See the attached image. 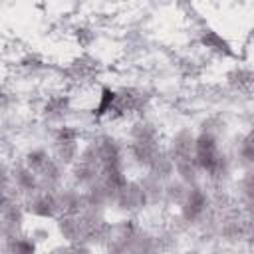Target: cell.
<instances>
[{
	"label": "cell",
	"instance_id": "8992f818",
	"mask_svg": "<svg viewBox=\"0 0 254 254\" xmlns=\"http://www.w3.org/2000/svg\"><path fill=\"white\" fill-rule=\"evenodd\" d=\"M42 117H44V121H48V123H64L65 121V117L69 115V111H71V95L69 93H64V91H60V93H52V95H48V99L42 103Z\"/></svg>",
	"mask_w": 254,
	"mask_h": 254
},
{
	"label": "cell",
	"instance_id": "52a82bcc",
	"mask_svg": "<svg viewBox=\"0 0 254 254\" xmlns=\"http://www.w3.org/2000/svg\"><path fill=\"white\" fill-rule=\"evenodd\" d=\"M38 189H40V181H38V175L32 169H28L22 161L12 165V190L20 198L36 192Z\"/></svg>",
	"mask_w": 254,
	"mask_h": 254
},
{
	"label": "cell",
	"instance_id": "ac0fdd59",
	"mask_svg": "<svg viewBox=\"0 0 254 254\" xmlns=\"http://www.w3.org/2000/svg\"><path fill=\"white\" fill-rule=\"evenodd\" d=\"M228 83L238 91H248L252 85V71L248 67H234L228 73Z\"/></svg>",
	"mask_w": 254,
	"mask_h": 254
},
{
	"label": "cell",
	"instance_id": "7a4b0ae2",
	"mask_svg": "<svg viewBox=\"0 0 254 254\" xmlns=\"http://www.w3.org/2000/svg\"><path fill=\"white\" fill-rule=\"evenodd\" d=\"M210 214H212V196H210V192L200 183L189 185L187 194L179 204L181 222H185L189 226L206 224Z\"/></svg>",
	"mask_w": 254,
	"mask_h": 254
},
{
	"label": "cell",
	"instance_id": "2e32d148",
	"mask_svg": "<svg viewBox=\"0 0 254 254\" xmlns=\"http://www.w3.org/2000/svg\"><path fill=\"white\" fill-rule=\"evenodd\" d=\"M187 189H189V185L187 183H183L179 177H171V179H167L165 181V189H163V200L165 202H169V204H181V200L185 198V194H187Z\"/></svg>",
	"mask_w": 254,
	"mask_h": 254
},
{
	"label": "cell",
	"instance_id": "30bf717a",
	"mask_svg": "<svg viewBox=\"0 0 254 254\" xmlns=\"http://www.w3.org/2000/svg\"><path fill=\"white\" fill-rule=\"evenodd\" d=\"M198 44H200L202 48H206L208 52L216 54V56H222V58H232V56H234L232 46H230L218 32H214V30H210V28H202V30L198 32Z\"/></svg>",
	"mask_w": 254,
	"mask_h": 254
},
{
	"label": "cell",
	"instance_id": "9a60e30c",
	"mask_svg": "<svg viewBox=\"0 0 254 254\" xmlns=\"http://www.w3.org/2000/svg\"><path fill=\"white\" fill-rule=\"evenodd\" d=\"M175 177H179L187 185H196V183H200L202 173L198 171L194 159L190 157V159H179V161H175Z\"/></svg>",
	"mask_w": 254,
	"mask_h": 254
},
{
	"label": "cell",
	"instance_id": "cb8c5ba5",
	"mask_svg": "<svg viewBox=\"0 0 254 254\" xmlns=\"http://www.w3.org/2000/svg\"><path fill=\"white\" fill-rule=\"evenodd\" d=\"M22 200L14 190H12V187L10 189H6V187H0V212H4L6 208H8V204L12 202V200Z\"/></svg>",
	"mask_w": 254,
	"mask_h": 254
},
{
	"label": "cell",
	"instance_id": "484cf974",
	"mask_svg": "<svg viewBox=\"0 0 254 254\" xmlns=\"http://www.w3.org/2000/svg\"><path fill=\"white\" fill-rule=\"evenodd\" d=\"M10 101H12V99H10V93H8L6 89H2V87H0V111H2V109H6V107L10 105Z\"/></svg>",
	"mask_w": 254,
	"mask_h": 254
},
{
	"label": "cell",
	"instance_id": "7c38bea8",
	"mask_svg": "<svg viewBox=\"0 0 254 254\" xmlns=\"http://www.w3.org/2000/svg\"><path fill=\"white\" fill-rule=\"evenodd\" d=\"M79 141H60V143H52V155L67 169L75 163L77 155H79Z\"/></svg>",
	"mask_w": 254,
	"mask_h": 254
},
{
	"label": "cell",
	"instance_id": "9c48e42d",
	"mask_svg": "<svg viewBox=\"0 0 254 254\" xmlns=\"http://www.w3.org/2000/svg\"><path fill=\"white\" fill-rule=\"evenodd\" d=\"M192 149H194V133L190 129H179L171 137V141L167 145V151L173 157V161L190 159L192 157Z\"/></svg>",
	"mask_w": 254,
	"mask_h": 254
},
{
	"label": "cell",
	"instance_id": "3957f363",
	"mask_svg": "<svg viewBox=\"0 0 254 254\" xmlns=\"http://www.w3.org/2000/svg\"><path fill=\"white\" fill-rule=\"evenodd\" d=\"M22 204H24L26 214H32L34 218L56 220V216L60 214L58 198H56V190L38 189L36 192L24 196V198H22Z\"/></svg>",
	"mask_w": 254,
	"mask_h": 254
},
{
	"label": "cell",
	"instance_id": "e0dca14e",
	"mask_svg": "<svg viewBox=\"0 0 254 254\" xmlns=\"http://www.w3.org/2000/svg\"><path fill=\"white\" fill-rule=\"evenodd\" d=\"M50 157H52V153H50L48 149H44V147H32V149L26 151V155L22 157V163H24L28 169H32L34 173H38Z\"/></svg>",
	"mask_w": 254,
	"mask_h": 254
},
{
	"label": "cell",
	"instance_id": "ffe728a7",
	"mask_svg": "<svg viewBox=\"0 0 254 254\" xmlns=\"http://www.w3.org/2000/svg\"><path fill=\"white\" fill-rule=\"evenodd\" d=\"M60 141H81V129L65 121L60 123L52 133V143H60Z\"/></svg>",
	"mask_w": 254,
	"mask_h": 254
},
{
	"label": "cell",
	"instance_id": "d4e9b609",
	"mask_svg": "<svg viewBox=\"0 0 254 254\" xmlns=\"http://www.w3.org/2000/svg\"><path fill=\"white\" fill-rule=\"evenodd\" d=\"M0 187H12V165H8L6 161H0Z\"/></svg>",
	"mask_w": 254,
	"mask_h": 254
},
{
	"label": "cell",
	"instance_id": "5b68a950",
	"mask_svg": "<svg viewBox=\"0 0 254 254\" xmlns=\"http://www.w3.org/2000/svg\"><path fill=\"white\" fill-rule=\"evenodd\" d=\"M64 73H65V77H67L69 83L81 87V85H85V83H89V81H93L97 77L99 64H97L95 58L83 54V56H77L75 60H71L69 65L64 69Z\"/></svg>",
	"mask_w": 254,
	"mask_h": 254
},
{
	"label": "cell",
	"instance_id": "4fadbf2b",
	"mask_svg": "<svg viewBox=\"0 0 254 254\" xmlns=\"http://www.w3.org/2000/svg\"><path fill=\"white\" fill-rule=\"evenodd\" d=\"M4 250L8 252H18V254H30L38 248L36 244V238L32 234H24V232H16V234H10L4 244H2Z\"/></svg>",
	"mask_w": 254,
	"mask_h": 254
},
{
	"label": "cell",
	"instance_id": "8fae6325",
	"mask_svg": "<svg viewBox=\"0 0 254 254\" xmlns=\"http://www.w3.org/2000/svg\"><path fill=\"white\" fill-rule=\"evenodd\" d=\"M129 139H133V141H161V133L153 121H149L147 117H137V119H133V123L129 127Z\"/></svg>",
	"mask_w": 254,
	"mask_h": 254
},
{
	"label": "cell",
	"instance_id": "44dd1931",
	"mask_svg": "<svg viewBox=\"0 0 254 254\" xmlns=\"http://www.w3.org/2000/svg\"><path fill=\"white\" fill-rule=\"evenodd\" d=\"M18 65H20V69H22L24 73H28V75H36V73H40L42 69H46V62H44L38 54H28V56H24Z\"/></svg>",
	"mask_w": 254,
	"mask_h": 254
},
{
	"label": "cell",
	"instance_id": "277c9868",
	"mask_svg": "<svg viewBox=\"0 0 254 254\" xmlns=\"http://www.w3.org/2000/svg\"><path fill=\"white\" fill-rule=\"evenodd\" d=\"M113 204L127 214H137L149 204V198L139 181H127L125 187L115 194Z\"/></svg>",
	"mask_w": 254,
	"mask_h": 254
},
{
	"label": "cell",
	"instance_id": "6da1fadb",
	"mask_svg": "<svg viewBox=\"0 0 254 254\" xmlns=\"http://www.w3.org/2000/svg\"><path fill=\"white\" fill-rule=\"evenodd\" d=\"M192 159L198 167V171L210 181V183H222L230 175V159L220 151L218 135L210 131H198L194 135V149Z\"/></svg>",
	"mask_w": 254,
	"mask_h": 254
},
{
	"label": "cell",
	"instance_id": "5bb4252c",
	"mask_svg": "<svg viewBox=\"0 0 254 254\" xmlns=\"http://www.w3.org/2000/svg\"><path fill=\"white\" fill-rule=\"evenodd\" d=\"M115 101V89L109 87V85H103L99 89V95H97V103L93 105L91 109V117L95 121H101V119H107L109 111H111V105Z\"/></svg>",
	"mask_w": 254,
	"mask_h": 254
},
{
	"label": "cell",
	"instance_id": "d6986e66",
	"mask_svg": "<svg viewBox=\"0 0 254 254\" xmlns=\"http://www.w3.org/2000/svg\"><path fill=\"white\" fill-rule=\"evenodd\" d=\"M236 161L238 165L250 169L252 161H254V147H252V137L250 133H246L240 141H238V147H236Z\"/></svg>",
	"mask_w": 254,
	"mask_h": 254
},
{
	"label": "cell",
	"instance_id": "7402d4cb",
	"mask_svg": "<svg viewBox=\"0 0 254 254\" xmlns=\"http://www.w3.org/2000/svg\"><path fill=\"white\" fill-rule=\"evenodd\" d=\"M238 189H240V200L244 202V208L250 210L252 204V190H254V183H252V173L246 171L244 177L238 181Z\"/></svg>",
	"mask_w": 254,
	"mask_h": 254
},
{
	"label": "cell",
	"instance_id": "603a6c76",
	"mask_svg": "<svg viewBox=\"0 0 254 254\" xmlns=\"http://www.w3.org/2000/svg\"><path fill=\"white\" fill-rule=\"evenodd\" d=\"M73 38H75V42H77L79 48L87 50V48L95 42V32H93L89 26H77V28L73 30Z\"/></svg>",
	"mask_w": 254,
	"mask_h": 254
},
{
	"label": "cell",
	"instance_id": "ba28073f",
	"mask_svg": "<svg viewBox=\"0 0 254 254\" xmlns=\"http://www.w3.org/2000/svg\"><path fill=\"white\" fill-rule=\"evenodd\" d=\"M36 175H38V181H40V189H46V190H58L60 187H64L67 169H65V167L52 155Z\"/></svg>",
	"mask_w": 254,
	"mask_h": 254
}]
</instances>
